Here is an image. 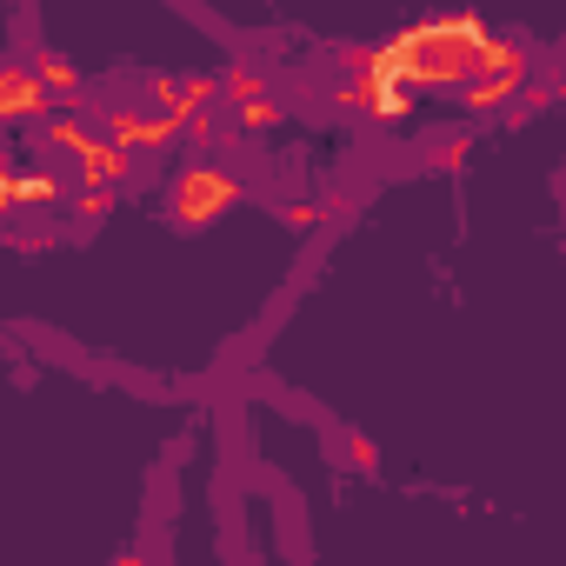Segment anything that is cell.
I'll return each mask as SVG.
<instances>
[{
  "label": "cell",
  "mask_w": 566,
  "mask_h": 566,
  "mask_svg": "<svg viewBox=\"0 0 566 566\" xmlns=\"http://www.w3.org/2000/svg\"><path fill=\"white\" fill-rule=\"evenodd\" d=\"M493 67H520V48L493 41L473 14H440V21H413L394 41H380L354 81V101L380 120H400L420 94L467 87L473 74H493Z\"/></svg>",
  "instance_id": "cell-1"
},
{
  "label": "cell",
  "mask_w": 566,
  "mask_h": 566,
  "mask_svg": "<svg viewBox=\"0 0 566 566\" xmlns=\"http://www.w3.org/2000/svg\"><path fill=\"white\" fill-rule=\"evenodd\" d=\"M520 74H526V61H520V67H493V74H473V81L460 87V101H467L473 114H486V107H500V101H513V87H520Z\"/></svg>",
  "instance_id": "cell-7"
},
{
  "label": "cell",
  "mask_w": 566,
  "mask_h": 566,
  "mask_svg": "<svg viewBox=\"0 0 566 566\" xmlns=\"http://www.w3.org/2000/svg\"><path fill=\"white\" fill-rule=\"evenodd\" d=\"M48 147H61V154H74V167L94 180V187H120L127 180V154L114 147V140H101V134H87L74 114H54V127H48Z\"/></svg>",
  "instance_id": "cell-3"
},
{
  "label": "cell",
  "mask_w": 566,
  "mask_h": 566,
  "mask_svg": "<svg viewBox=\"0 0 566 566\" xmlns=\"http://www.w3.org/2000/svg\"><path fill=\"white\" fill-rule=\"evenodd\" d=\"M34 81H41V94L61 107V101H74V87H81V67H74L67 54H41V61H34Z\"/></svg>",
  "instance_id": "cell-8"
},
{
  "label": "cell",
  "mask_w": 566,
  "mask_h": 566,
  "mask_svg": "<svg viewBox=\"0 0 566 566\" xmlns=\"http://www.w3.org/2000/svg\"><path fill=\"white\" fill-rule=\"evenodd\" d=\"M54 101L41 94L34 67H0V120H28V114H48Z\"/></svg>",
  "instance_id": "cell-6"
},
{
  "label": "cell",
  "mask_w": 566,
  "mask_h": 566,
  "mask_svg": "<svg viewBox=\"0 0 566 566\" xmlns=\"http://www.w3.org/2000/svg\"><path fill=\"white\" fill-rule=\"evenodd\" d=\"M61 180L54 174H21V167H0V213H21V207H61Z\"/></svg>",
  "instance_id": "cell-5"
},
{
  "label": "cell",
  "mask_w": 566,
  "mask_h": 566,
  "mask_svg": "<svg viewBox=\"0 0 566 566\" xmlns=\"http://www.w3.org/2000/svg\"><path fill=\"white\" fill-rule=\"evenodd\" d=\"M167 207H174V220H187V227H213L220 213L240 207V174H227V167H213V160H187V167L174 174Z\"/></svg>",
  "instance_id": "cell-2"
},
{
  "label": "cell",
  "mask_w": 566,
  "mask_h": 566,
  "mask_svg": "<svg viewBox=\"0 0 566 566\" xmlns=\"http://www.w3.org/2000/svg\"><path fill=\"white\" fill-rule=\"evenodd\" d=\"M107 140L134 160V147L140 154H160V147H174L180 140V120H167V114H107Z\"/></svg>",
  "instance_id": "cell-4"
}]
</instances>
